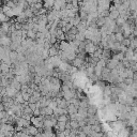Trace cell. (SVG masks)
<instances>
[{
  "label": "cell",
  "mask_w": 137,
  "mask_h": 137,
  "mask_svg": "<svg viewBox=\"0 0 137 137\" xmlns=\"http://www.w3.org/2000/svg\"><path fill=\"white\" fill-rule=\"evenodd\" d=\"M43 121H44L43 116L32 117V118L30 119V123H31V125L35 126L37 129H43Z\"/></svg>",
  "instance_id": "1"
},
{
  "label": "cell",
  "mask_w": 137,
  "mask_h": 137,
  "mask_svg": "<svg viewBox=\"0 0 137 137\" xmlns=\"http://www.w3.org/2000/svg\"><path fill=\"white\" fill-rule=\"evenodd\" d=\"M110 2L103 0V1H98V8H96V12L98 13H102L103 11H108V9L110 7Z\"/></svg>",
  "instance_id": "2"
},
{
  "label": "cell",
  "mask_w": 137,
  "mask_h": 137,
  "mask_svg": "<svg viewBox=\"0 0 137 137\" xmlns=\"http://www.w3.org/2000/svg\"><path fill=\"white\" fill-rule=\"evenodd\" d=\"M96 48H98V46H95V45L92 43V42H90L88 44H86V46H85V53L86 54H89V55H92Z\"/></svg>",
  "instance_id": "3"
},
{
  "label": "cell",
  "mask_w": 137,
  "mask_h": 137,
  "mask_svg": "<svg viewBox=\"0 0 137 137\" xmlns=\"http://www.w3.org/2000/svg\"><path fill=\"white\" fill-rule=\"evenodd\" d=\"M17 92H18V91H16L12 87H10V86H8V87L6 88V95L8 96V98H10V99H14Z\"/></svg>",
  "instance_id": "4"
},
{
  "label": "cell",
  "mask_w": 137,
  "mask_h": 137,
  "mask_svg": "<svg viewBox=\"0 0 137 137\" xmlns=\"http://www.w3.org/2000/svg\"><path fill=\"white\" fill-rule=\"evenodd\" d=\"M70 64L72 65V67H74V68L79 69V68H82L83 65L85 64V61H84V60H82V59H79V58H75Z\"/></svg>",
  "instance_id": "5"
},
{
  "label": "cell",
  "mask_w": 137,
  "mask_h": 137,
  "mask_svg": "<svg viewBox=\"0 0 137 137\" xmlns=\"http://www.w3.org/2000/svg\"><path fill=\"white\" fill-rule=\"evenodd\" d=\"M88 26H87V22H80L77 26H76V29H77V32H85L87 30Z\"/></svg>",
  "instance_id": "6"
},
{
  "label": "cell",
  "mask_w": 137,
  "mask_h": 137,
  "mask_svg": "<svg viewBox=\"0 0 137 137\" xmlns=\"http://www.w3.org/2000/svg\"><path fill=\"white\" fill-rule=\"evenodd\" d=\"M54 0H49V1H45L43 2V8L46 10V11H52L53 10V7H54Z\"/></svg>",
  "instance_id": "7"
},
{
  "label": "cell",
  "mask_w": 137,
  "mask_h": 137,
  "mask_svg": "<svg viewBox=\"0 0 137 137\" xmlns=\"http://www.w3.org/2000/svg\"><path fill=\"white\" fill-rule=\"evenodd\" d=\"M69 42L67 41H60L59 42V50H61V52H64V50H67L69 48Z\"/></svg>",
  "instance_id": "8"
},
{
  "label": "cell",
  "mask_w": 137,
  "mask_h": 137,
  "mask_svg": "<svg viewBox=\"0 0 137 137\" xmlns=\"http://www.w3.org/2000/svg\"><path fill=\"white\" fill-rule=\"evenodd\" d=\"M21 84L19 83H17L16 80H10V87H12V88H14L16 91H21Z\"/></svg>",
  "instance_id": "9"
},
{
  "label": "cell",
  "mask_w": 137,
  "mask_h": 137,
  "mask_svg": "<svg viewBox=\"0 0 137 137\" xmlns=\"http://www.w3.org/2000/svg\"><path fill=\"white\" fill-rule=\"evenodd\" d=\"M133 56H134V50L128 48V49H126V52L124 53V59H126L128 61H130V60L133 58Z\"/></svg>",
  "instance_id": "10"
},
{
  "label": "cell",
  "mask_w": 137,
  "mask_h": 137,
  "mask_svg": "<svg viewBox=\"0 0 137 137\" xmlns=\"http://www.w3.org/2000/svg\"><path fill=\"white\" fill-rule=\"evenodd\" d=\"M28 131H29V136H34L35 134H38L39 133V132H38V129L37 128H35V126H33V125H29L28 126Z\"/></svg>",
  "instance_id": "11"
},
{
  "label": "cell",
  "mask_w": 137,
  "mask_h": 137,
  "mask_svg": "<svg viewBox=\"0 0 137 137\" xmlns=\"http://www.w3.org/2000/svg\"><path fill=\"white\" fill-rule=\"evenodd\" d=\"M130 11H137V1L136 0H130Z\"/></svg>",
  "instance_id": "12"
},
{
  "label": "cell",
  "mask_w": 137,
  "mask_h": 137,
  "mask_svg": "<svg viewBox=\"0 0 137 137\" xmlns=\"http://www.w3.org/2000/svg\"><path fill=\"white\" fill-rule=\"evenodd\" d=\"M67 110H68V115H73V114H77V108H76L75 106L71 105V104H70V105L68 106Z\"/></svg>",
  "instance_id": "13"
},
{
  "label": "cell",
  "mask_w": 137,
  "mask_h": 137,
  "mask_svg": "<svg viewBox=\"0 0 137 137\" xmlns=\"http://www.w3.org/2000/svg\"><path fill=\"white\" fill-rule=\"evenodd\" d=\"M110 19H113V21H116L117 18L119 17V12L117 11V10H114V11L109 12V16H108Z\"/></svg>",
  "instance_id": "14"
},
{
  "label": "cell",
  "mask_w": 137,
  "mask_h": 137,
  "mask_svg": "<svg viewBox=\"0 0 137 137\" xmlns=\"http://www.w3.org/2000/svg\"><path fill=\"white\" fill-rule=\"evenodd\" d=\"M69 120H70L69 119V116H67V115H61V116H59L58 118H57L58 122H64V123H67Z\"/></svg>",
  "instance_id": "15"
},
{
  "label": "cell",
  "mask_w": 137,
  "mask_h": 137,
  "mask_svg": "<svg viewBox=\"0 0 137 137\" xmlns=\"http://www.w3.org/2000/svg\"><path fill=\"white\" fill-rule=\"evenodd\" d=\"M75 40L76 41H78V42H84L85 41V34L83 32H77V34L75 35Z\"/></svg>",
  "instance_id": "16"
},
{
  "label": "cell",
  "mask_w": 137,
  "mask_h": 137,
  "mask_svg": "<svg viewBox=\"0 0 137 137\" xmlns=\"http://www.w3.org/2000/svg\"><path fill=\"white\" fill-rule=\"evenodd\" d=\"M57 53H58V50L56 49L54 46H52L48 49V56L49 57H56V56H57Z\"/></svg>",
  "instance_id": "17"
},
{
  "label": "cell",
  "mask_w": 137,
  "mask_h": 137,
  "mask_svg": "<svg viewBox=\"0 0 137 137\" xmlns=\"http://www.w3.org/2000/svg\"><path fill=\"white\" fill-rule=\"evenodd\" d=\"M70 126H71V130H76L78 129V122L76 120H70L69 121Z\"/></svg>",
  "instance_id": "18"
},
{
  "label": "cell",
  "mask_w": 137,
  "mask_h": 137,
  "mask_svg": "<svg viewBox=\"0 0 137 137\" xmlns=\"http://www.w3.org/2000/svg\"><path fill=\"white\" fill-rule=\"evenodd\" d=\"M91 131H92V130H91V126H90V125H85L84 128H82V132H84V133L87 135V136L90 134Z\"/></svg>",
  "instance_id": "19"
},
{
  "label": "cell",
  "mask_w": 137,
  "mask_h": 137,
  "mask_svg": "<svg viewBox=\"0 0 137 137\" xmlns=\"http://www.w3.org/2000/svg\"><path fill=\"white\" fill-rule=\"evenodd\" d=\"M27 38L28 39H31V40H35V32L33 31V30H28L27 31Z\"/></svg>",
  "instance_id": "20"
},
{
  "label": "cell",
  "mask_w": 137,
  "mask_h": 137,
  "mask_svg": "<svg viewBox=\"0 0 137 137\" xmlns=\"http://www.w3.org/2000/svg\"><path fill=\"white\" fill-rule=\"evenodd\" d=\"M136 47H137V39H134V40H132V41H131V44H130L129 48L132 49V50H135Z\"/></svg>",
  "instance_id": "21"
},
{
  "label": "cell",
  "mask_w": 137,
  "mask_h": 137,
  "mask_svg": "<svg viewBox=\"0 0 137 137\" xmlns=\"http://www.w3.org/2000/svg\"><path fill=\"white\" fill-rule=\"evenodd\" d=\"M102 70L103 69H101V68H99V67H94V75H96L98 77L100 78V76H101V74H102Z\"/></svg>",
  "instance_id": "22"
},
{
  "label": "cell",
  "mask_w": 137,
  "mask_h": 137,
  "mask_svg": "<svg viewBox=\"0 0 137 137\" xmlns=\"http://www.w3.org/2000/svg\"><path fill=\"white\" fill-rule=\"evenodd\" d=\"M96 67H99V68H101V69H104V68L106 67V63H105L104 60H99L98 63H96Z\"/></svg>",
  "instance_id": "23"
},
{
  "label": "cell",
  "mask_w": 137,
  "mask_h": 137,
  "mask_svg": "<svg viewBox=\"0 0 137 137\" xmlns=\"http://www.w3.org/2000/svg\"><path fill=\"white\" fill-rule=\"evenodd\" d=\"M29 89V85L28 84H24L21 86V92H27V90Z\"/></svg>",
  "instance_id": "24"
},
{
  "label": "cell",
  "mask_w": 137,
  "mask_h": 137,
  "mask_svg": "<svg viewBox=\"0 0 137 137\" xmlns=\"http://www.w3.org/2000/svg\"><path fill=\"white\" fill-rule=\"evenodd\" d=\"M32 96H33L34 99H37V100L39 101V100H40V98H41V92H40V91H33Z\"/></svg>",
  "instance_id": "25"
},
{
  "label": "cell",
  "mask_w": 137,
  "mask_h": 137,
  "mask_svg": "<svg viewBox=\"0 0 137 137\" xmlns=\"http://www.w3.org/2000/svg\"><path fill=\"white\" fill-rule=\"evenodd\" d=\"M47 107H49V108H52V109L54 110L55 108H57V103H56V102H55V101H54V100H52V102H50V103H49V105L47 106Z\"/></svg>",
  "instance_id": "26"
},
{
  "label": "cell",
  "mask_w": 137,
  "mask_h": 137,
  "mask_svg": "<svg viewBox=\"0 0 137 137\" xmlns=\"http://www.w3.org/2000/svg\"><path fill=\"white\" fill-rule=\"evenodd\" d=\"M21 93H22V92H21ZM22 96H23V99H24L25 102H28V100H29V98H30V95H29L27 92H23V93H22Z\"/></svg>",
  "instance_id": "27"
},
{
  "label": "cell",
  "mask_w": 137,
  "mask_h": 137,
  "mask_svg": "<svg viewBox=\"0 0 137 137\" xmlns=\"http://www.w3.org/2000/svg\"><path fill=\"white\" fill-rule=\"evenodd\" d=\"M37 102H38V100H37V99H34L32 95L30 96L29 100H28V103H29V104H34V103H37Z\"/></svg>",
  "instance_id": "28"
},
{
  "label": "cell",
  "mask_w": 137,
  "mask_h": 137,
  "mask_svg": "<svg viewBox=\"0 0 137 137\" xmlns=\"http://www.w3.org/2000/svg\"><path fill=\"white\" fill-rule=\"evenodd\" d=\"M14 28L16 31H19V30H22V24H19V23H15L14 24Z\"/></svg>",
  "instance_id": "29"
},
{
  "label": "cell",
  "mask_w": 137,
  "mask_h": 137,
  "mask_svg": "<svg viewBox=\"0 0 137 137\" xmlns=\"http://www.w3.org/2000/svg\"><path fill=\"white\" fill-rule=\"evenodd\" d=\"M85 125H87V123H86L85 120H80L78 121V128H84Z\"/></svg>",
  "instance_id": "30"
},
{
  "label": "cell",
  "mask_w": 137,
  "mask_h": 137,
  "mask_svg": "<svg viewBox=\"0 0 137 137\" xmlns=\"http://www.w3.org/2000/svg\"><path fill=\"white\" fill-rule=\"evenodd\" d=\"M28 107L31 109V111H34L35 109H37V106H35V103L34 104H28Z\"/></svg>",
  "instance_id": "31"
},
{
  "label": "cell",
  "mask_w": 137,
  "mask_h": 137,
  "mask_svg": "<svg viewBox=\"0 0 137 137\" xmlns=\"http://www.w3.org/2000/svg\"><path fill=\"white\" fill-rule=\"evenodd\" d=\"M7 117V113L6 111H0V120L3 119V118H6Z\"/></svg>",
  "instance_id": "32"
},
{
  "label": "cell",
  "mask_w": 137,
  "mask_h": 137,
  "mask_svg": "<svg viewBox=\"0 0 137 137\" xmlns=\"http://www.w3.org/2000/svg\"><path fill=\"white\" fill-rule=\"evenodd\" d=\"M62 133L64 134V136H65V137H68V136L70 135V133H71V130H68V129H65V130L62 132Z\"/></svg>",
  "instance_id": "33"
},
{
  "label": "cell",
  "mask_w": 137,
  "mask_h": 137,
  "mask_svg": "<svg viewBox=\"0 0 137 137\" xmlns=\"http://www.w3.org/2000/svg\"><path fill=\"white\" fill-rule=\"evenodd\" d=\"M77 136H78V137H87V135H86L84 132H79V133L77 134Z\"/></svg>",
  "instance_id": "34"
},
{
  "label": "cell",
  "mask_w": 137,
  "mask_h": 137,
  "mask_svg": "<svg viewBox=\"0 0 137 137\" xmlns=\"http://www.w3.org/2000/svg\"><path fill=\"white\" fill-rule=\"evenodd\" d=\"M0 111H4V106L2 103H0Z\"/></svg>",
  "instance_id": "35"
},
{
  "label": "cell",
  "mask_w": 137,
  "mask_h": 137,
  "mask_svg": "<svg viewBox=\"0 0 137 137\" xmlns=\"http://www.w3.org/2000/svg\"><path fill=\"white\" fill-rule=\"evenodd\" d=\"M0 103H2V96L0 95Z\"/></svg>",
  "instance_id": "36"
},
{
  "label": "cell",
  "mask_w": 137,
  "mask_h": 137,
  "mask_svg": "<svg viewBox=\"0 0 137 137\" xmlns=\"http://www.w3.org/2000/svg\"><path fill=\"white\" fill-rule=\"evenodd\" d=\"M0 26H1V22H0Z\"/></svg>",
  "instance_id": "37"
}]
</instances>
